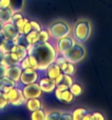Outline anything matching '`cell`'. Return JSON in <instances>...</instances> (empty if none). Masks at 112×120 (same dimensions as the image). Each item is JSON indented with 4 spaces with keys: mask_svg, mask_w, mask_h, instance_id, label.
Segmentation results:
<instances>
[{
    "mask_svg": "<svg viewBox=\"0 0 112 120\" xmlns=\"http://www.w3.org/2000/svg\"><path fill=\"white\" fill-rule=\"evenodd\" d=\"M29 54L33 55L37 59L38 62V71L44 72L51 63H53L57 57V51L55 46L50 41L37 43L35 45H31L28 48Z\"/></svg>",
    "mask_w": 112,
    "mask_h": 120,
    "instance_id": "6da1fadb",
    "label": "cell"
},
{
    "mask_svg": "<svg viewBox=\"0 0 112 120\" xmlns=\"http://www.w3.org/2000/svg\"><path fill=\"white\" fill-rule=\"evenodd\" d=\"M90 34H91V24L89 21H86V20H81V21L76 22V24L71 30L73 37L76 39V41L81 43V44L88 41Z\"/></svg>",
    "mask_w": 112,
    "mask_h": 120,
    "instance_id": "7a4b0ae2",
    "label": "cell"
},
{
    "mask_svg": "<svg viewBox=\"0 0 112 120\" xmlns=\"http://www.w3.org/2000/svg\"><path fill=\"white\" fill-rule=\"evenodd\" d=\"M47 31H48V33H50L51 39H54V41L71 34V26H69V24H67V23L65 22V21H57V22L53 23L52 25L48 26Z\"/></svg>",
    "mask_w": 112,
    "mask_h": 120,
    "instance_id": "3957f363",
    "label": "cell"
},
{
    "mask_svg": "<svg viewBox=\"0 0 112 120\" xmlns=\"http://www.w3.org/2000/svg\"><path fill=\"white\" fill-rule=\"evenodd\" d=\"M63 56H64L65 59L67 60V61L76 64V63L80 62L85 58V56H86V49H85V47L83 46L81 43L76 41L74 44V46L69 48L67 51H65L64 54H63Z\"/></svg>",
    "mask_w": 112,
    "mask_h": 120,
    "instance_id": "277c9868",
    "label": "cell"
},
{
    "mask_svg": "<svg viewBox=\"0 0 112 120\" xmlns=\"http://www.w3.org/2000/svg\"><path fill=\"white\" fill-rule=\"evenodd\" d=\"M4 95H6L7 99H8V103L11 106H22V105H25L26 103V98L23 94L22 87L20 85L14 86L13 89L9 90V91L4 92Z\"/></svg>",
    "mask_w": 112,
    "mask_h": 120,
    "instance_id": "5b68a950",
    "label": "cell"
},
{
    "mask_svg": "<svg viewBox=\"0 0 112 120\" xmlns=\"http://www.w3.org/2000/svg\"><path fill=\"white\" fill-rule=\"evenodd\" d=\"M40 72L36 69L33 68H26L22 70V74L20 78V85H28L31 83H35L40 79Z\"/></svg>",
    "mask_w": 112,
    "mask_h": 120,
    "instance_id": "8992f818",
    "label": "cell"
},
{
    "mask_svg": "<svg viewBox=\"0 0 112 120\" xmlns=\"http://www.w3.org/2000/svg\"><path fill=\"white\" fill-rule=\"evenodd\" d=\"M75 43H76V39L71 34V35H68V36L59 38V39H56L54 43V46H55L56 51H57V54L63 55L65 51H67L71 47H73Z\"/></svg>",
    "mask_w": 112,
    "mask_h": 120,
    "instance_id": "52a82bcc",
    "label": "cell"
},
{
    "mask_svg": "<svg viewBox=\"0 0 112 120\" xmlns=\"http://www.w3.org/2000/svg\"><path fill=\"white\" fill-rule=\"evenodd\" d=\"M22 91L26 99H29V98H36V97L40 98L41 95L43 94V92H42L37 82L31 83V84H28V85H23Z\"/></svg>",
    "mask_w": 112,
    "mask_h": 120,
    "instance_id": "ba28073f",
    "label": "cell"
},
{
    "mask_svg": "<svg viewBox=\"0 0 112 120\" xmlns=\"http://www.w3.org/2000/svg\"><path fill=\"white\" fill-rule=\"evenodd\" d=\"M37 83H38V85H40V87H41L43 93H53V92L55 91V89H56L55 81L46 75L40 78Z\"/></svg>",
    "mask_w": 112,
    "mask_h": 120,
    "instance_id": "9c48e42d",
    "label": "cell"
},
{
    "mask_svg": "<svg viewBox=\"0 0 112 120\" xmlns=\"http://www.w3.org/2000/svg\"><path fill=\"white\" fill-rule=\"evenodd\" d=\"M0 32H1L2 35L6 37L7 41H13V38L19 34V32H18L17 27L14 26V24L11 23V22L3 24L2 27H1V30H0Z\"/></svg>",
    "mask_w": 112,
    "mask_h": 120,
    "instance_id": "30bf717a",
    "label": "cell"
},
{
    "mask_svg": "<svg viewBox=\"0 0 112 120\" xmlns=\"http://www.w3.org/2000/svg\"><path fill=\"white\" fill-rule=\"evenodd\" d=\"M22 70L23 69L20 67V64L7 67L6 76H8L9 79L13 80L14 82H17L20 85V78H21V74H22Z\"/></svg>",
    "mask_w": 112,
    "mask_h": 120,
    "instance_id": "8fae6325",
    "label": "cell"
},
{
    "mask_svg": "<svg viewBox=\"0 0 112 120\" xmlns=\"http://www.w3.org/2000/svg\"><path fill=\"white\" fill-rule=\"evenodd\" d=\"M44 72H45V75L46 76L51 78L52 80H55L62 73V69L59 68L58 64H56L55 62H53V63H51L46 69H45Z\"/></svg>",
    "mask_w": 112,
    "mask_h": 120,
    "instance_id": "7c38bea8",
    "label": "cell"
},
{
    "mask_svg": "<svg viewBox=\"0 0 112 120\" xmlns=\"http://www.w3.org/2000/svg\"><path fill=\"white\" fill-rule=\"evenodd\" d=\"M3 64L6 67L16 66L20 64V59L13 51H6L4 52V59H3Z\"/></svg>",
    "mask_w": 112,
    "mask_h": 120,
    "instance_id": "4fadbf2b",
    "label": "cell"
},
{
    "mask_svg": "<svg viewBox=\"0 0 112 120\" xmlns=\"http://www.w3.org/2000/svg\"><path fill=\"white\" fill-rule=\"evenodd\" d=\"M17 85H19V84L17 82H14L13 80L9 79L8 76H2V78H0V91L7 92V91H9V90L13 89V87Z\"/></svg>",
    "mask_w": 112,
    "mask_h": 120,
    "instance_id": "5bb4252c",
    "label": "cell"
},
{
    "mask_svg": "<svg viewBox=\"0 0 112 120\" xmlns=\"http://www.w3.org/2000/svg\"><path fill=\"white\" fill-rule=\"evenodd\" d=\"M10 51H13L14 54L19 57L20 61L23 59V58H25L29 54V51H28V48L24 47V46H21V45H16L13 44L11 45V47H10Z\"/></svg>",
    "mask_w": 112,
    "mask_h": 120,
    "instance_id": "9a60e30c",
    "label": "cell"
},
{
    "mask_svg": "<svg viewBox=\"0 0 112 120\" xmlns=\"http://www.w3.org/2000/svg\"><path fill=\"white\" fill-rule=\"evenodd\" d=\"M13 13V10L10 8H0V22L2 24L11 22Z\"/></svg>",
    "mask_w": 112,
    "mask_h": 120,
    "instance_id": "2e32d148",
    "label": "cell"
},
{
    "mask_svg": "<svg viewBox=\"0 0 112 120\" xmlns=\"http://www.w3.org/2000/svg\"><path fill=\"white\" fill-rule=\"evenodd\" d=\"M73 83H74V80H73V75H69V74H63V78L62 80L59 81L56 87H59L62 90H67L69 89L71 85H73Z\"/></svg>",
    "mask_w": 112,
    "mask_h": 120,
    "instance_id": "e0dca14e",
    "label": "cell"
},
{
    "mask_svg": "<svg viewBox=\"0 0 112 120\" xmlns=\"http://www.w3.org/2000/svg\"><path fill=\"white\" fill-rule=\"evenodd\" d=\"M25 106H26V109L29 111H34L36 109H38V108H42V101H40L38 97L29 98V99H26Z\"/></svg>",
    "mask_w": 112,
    "mask_h": 120,
    "instance_id": "ac0fdd59",
    "label": "cell"
},
{
    "mask_svg": "<svg viewBox=\"0 0 112 120\" xmlns=\"http://www.w3.org/2000/svg\"><path fill=\"white\" fill-rule=\"evenodd\" d=\"M61 69L63 73L69 74V75H74L75 72H76V66H75V63L69 62V61H66L64 64H62Z\"/></svg>",
    "mask_w": 112,
    "mask_h": 120,
    "instance_id": "d6986e66",
    "label": "cell"
},
{
    "mask_svg": "<svg viewBox=\"0 0 112 120\" xmlns=\"http://www.w3.org/2000/svg\"><path fill=\"white\" fill-rule=\"evenodd\" d=\"M12 41L13 44L21 45V46H24L26 48H29V46H30L29 41H28V38H26V35L22 34V33H19L16 37L13 38V41Z\"/></svg>",
    "mask_w": 112,
    "mask_h": 120,
    "instance_id": "ffe728a7",
    "label": "cell"
},
{
    "mask_svg": "<svg viewBox=\"0 0 112 120\" xmlns=\"http://www.w3.org/2000/svg\"><path fill=\"white\" fill-rule=\"evenodd\" d=\"M89 114V111L86 108H77L73 111V120H83L86 115Z\"/></svg>",
    "mask_w": 112,
    "mask_h": 120,
    "instance_id": "44dd1931",
    "label": "cell"
},
{
    "mask_svg": "<svg viewBox=\"0 0 112 120\" xmlns=\"http://www.w3.org/2000/svg\"><path fill=\"white\" fill-rule=\"evenodd\" d=\"M31 119L32 120H46V111L42 108H38L34 111H31Z\"/></svg>",
    "mask_w": 112,
    "mask_h": 120,
    "instance_id": "7402d4cb",
    "label": "cell"
},
{
    "mask_svg": "<svg viewBox=\"0 0 112 120\" xmlns=\"http://www.w3.org/2000/svg\"><path fill=\"white\" fill-rule=\"evenodd\" d=\"M75 95L71 92V90H63V93H62V101H65L66 104H71V101H74Z\"/></svg>",
    "mask_w": 112,
    "mask_h": 120,
    "instance_id": "603a6c76",
    "label": "cell"
},
{
    "mask_svg": "<svg viewBox=\"0 0 112 120\" xmlns=\"http://www.w3.org/2000/svg\"><path fill=\"white\" fill-rule=\"evenodd\" d=\"M24 1L25 0H10V4H11V9L14 12H21V10L24 7Z\"/></svg>",
    "mask_w": 112,
    "mask_h": 120,
    "instance_id": "cb8c5ba5",
    "label": "cell"
},
{
    "mask_svg": "<svg viewBox=\"0 0 112 120\" xmlns=\"http://www.w3.org/2000/svg\"><path fill=\"white\" fill-rule=\"evenodd\" d=\"M26 38H28V41H29L30 46L31 45H35L38 43V32L36 31H31L30 33L26 34Z\"/></svg>",
    "mask_w": 112,
    "mask_h": 120,
    "instance_id": "d4e9b609",
    "label": "cell"
},
{
    "mask_svg": "<svg viewBox=\"0 0 112 120\" xmlns=\"http://www.w3.org/2000/svg\"><path fill=\"white\" fill-rule=\"evenodd\" d=\"M51 39V36H50V33H48L47 30H43L38 32V43H44V41H50Z\"/></svg>",
    "mask_w": 112,
    "mask_h": 120,
    "instance_id": "484cf974",
    "label": "cell"
},
{
    "mask_svg": "<svg viewBox=\"0 0 112 120\" xmlns=\"http://www.w3.org/2000/svg\"><path fill=\"white\" fill-rule=\"evenodd\" d=\"M69 90H71V92L75 95V96H79V95L83 94V87H81V85L78 84V83L74 82L73 83V85L69 87Z\"/></svg>",
    "mask_w": 112,
    "mask_h": 120,
    "instance_id": "4316f807",
    "label": "cell"
},
{
    "mask_svg": "<svg viewBox=\"0 0 112 120\" xmlns=\"http://www.w3.org/2000/svg\"><path fill=\"white\" fill-rule=\"evenodd\" d=\"M8 105H9V103H8V99L4 95V92L0 91V111L4 110Z\"/></svg>",
    "mask_w": 112,
    "mask_h": 120,
    "instance_id": "83f0119b",
    "label": "cell"
},
{
    "mask_svg": "<svg viewBox=\"0 0 112 120\" xmlns=\"http://www.w3.org/2000/svg\"><path fill=\"white\" fill-rule=\"evenodd\" d=\"M62 117L61 111H50L46 112V120H58Z\"/></svg>",
    "mask_w": 112,
    "mask_h": 120,
    "instance_id": "f1b7e54d",
    "label": "cell"
},
{
    "mask_svg": "<svg viewBox=\"0 0 112 120\" xmlns=\"http://www.w3.org/2000/svg\"><path fill=\"white\" fill-rule=\"evenodd\" d=\"M8 41H7L6 37L2 35V33L0 32V50L3 51V52H6L7 51V46H8Z\"/></svg>",
    "mask_w": 112,
    "mask_h": 120,
    "instance_id": "f546056e",
    "label": "cell"
},
{
    "mask_svg": "<svg viewBox=\"0 0 112 120\" xmlns=\"http://www.w3.org/2000/svg\"><path fill=\"white\" fill-rule=\"evenodd\" d=\"M28 58H29V61L31 63V67H32L33 69H36L38 70V62H37V59H36L33 55L31 54H28Z\"/></svg>",
    "mask_w": 112,
    "mask_h": 120,
    "instance_id": "4dcf8cb0",
    "label": "cell"
},
{
    "mask_svg": "<svg viewBox=\"0 0 112 120\" xmlns=\"http://www.w3.org/2000/svg\"><path fill=\"white\" fill-rule=\"evenodd\" d=\"M20 67H21L22 69L32 68V67H31V63H30V61H29V58H28V56H26L25 58H23V59L20 61Z\"/></svg>",
    "mask_w": 112,
    "mask_h": 120,
    "instance_id": "1f68e13d",
    "label": "cell"
},
{
    "mask_svg": "<svg viewBox=\"0 0 112 120\" xmlns=\"http://www.w3.org/2000/svg\"><path fill=\"white\" fill-rule=\"evenodd\" d=\"M32 31V26H31V23H30V20L28 19L26 20L25 24L23 25V29H22V34H28V33H30V32Z\"/></svg>",
    "mask_w": 112,
    "mask_h": 120,
    "instance_id": "d6a6232c",
    "label": "cell"
},
{
    "mask_svg": "<svg viewBox=\"0 0 112 120\" xmlns=\"http://www.w3.org/2000/svg\"><path fill=\"white\" fill-rule=\"evenodd\" d=\"M66 61H67V60L65 59V57L63 56V55H57V57H56V59H55L54 62L56 63V64H58V66H59V68H61L62 64H64Z\"/></svg>",
    "mask_w": 112,
    "mask_h": 120,
    "instance_id": "836d02e7",
    "label": "cell"
},
{
    "mask_svg": "<svg viewBox=\"0 0 112 120\" xmlns=\"http://www.w3.org/2000/svg\"><path fill=\"white\" fill-rule=\"evenodd\" d=\"M30 23H31V26H32V30H33V31L40 32L42 30L41 25H40V23L36 22V21H30Z\"/></svg>",
    "mask_w": 112,
    "mask_h": 120,
    "instance_id": "e575fe53",
    "label": "cell"
},
{
    "mask_svg": "<svg viewBox=\"0 0 112 120\" xmlns=\"http://www.w3.org/2000/svg\"><path fill=\"white\" fill-rule=\"evenodd\" d=\"M0 8H10V9H11L10 0H0ZM13 12H14V11H13Z\"/></svg>",
    "mask_w": 112,
    "mask_h": 120,
    "instance_id": "d590c367",
    "label": "cell"
},
{
    "mask_svg": "<svg viewBox=\"0 0 112 120\" xmlns=\"http://www.w3.org/2000/svg\"><path fill=\"white\" fill-rule=\"evenodd\" d=\"M103 120L104 118H103V116L101 114H99V112H92L91 114V119L90 120Z\"/></svg>",
    "mask_w": 112,
    "mask_h": 120,
    "instance_id": "8d00e7d4",
    "label": "cell"
},
{
    "mask_svg": "<svg viewBox=\"0 0 112 120\" xmlns=\"http://www.w3.org/2000/svg\"><path fill=\"white\" fill-rule=\"evenodd\" d=\"M61 119H64V120H73V115H71V114H67V112H62Z\"/></svg>",
    "mask_w": 112,
    "mask_h": 120,
    "instance_id": "74e56055",
    "label": "cell"
},
{
    "mask_svg": "<svg viewBox=\"0 0 112 120\" xmlns=\"http://www.w3.org/2000/svg\"><path fill=\"white\" fill-rule=\"evenodd\" d=\"M6 70H7V67L1 63L0 64V78H2V76H6Z\"/></svg>",
    "mask_w": 112,
    "mask_h": 120,
    "instance_id": "f35d334b",
    "label": "cell"
},
{
    "mask_svg": "<svg viewBox=\"0 0 112 120\" xmlns=\"http://www.w3.org/2000/svg\"><path fill=\"white\" fill-rule=\"evenodd\" d=\"M3 59H4V52L0 50V64L3 63Z\"/></svg>",
    "mask_w": 112,
    "mask_h": 120,
    "instance_id": "ab89813d",
    "label": "cell"
},
{
    "mask_svg": "<svg viewBox=\"0 0 112 120\" xmlns=\"http://www.w3.org/2000/svg\"><path fill=\"white\" fill-rule=\"evenodd\" d=\"M2 25H3V24H2V23H1V22H0V30H1V27H2Z\"/></svg>",
    "mask_w": 112,
    "mask_h": 120,
    "instance_id": "60d3db41",
    "label": "cell"
}]
</instances>
